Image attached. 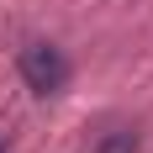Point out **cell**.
I'll return each instance as SVG.
<instances>
[{
  "instance_id": "cell-1",
  "label": "cell",
  "mask_w": 153,
  "mask_h": 153,
  "mask_svg": "<svg viewBox=\"0 0 153 153\" xmlns=\"http://www.w3.org/2000/svg\"><path fill=\"white\" fill-rule=\"evenodd\" d=\"M16 69H21V85L32 95H63V85H69V58L53 42H27L16 53Z\"/></svg>"
},
{
  "instance_id": "cell-2",
  "label": "cell",
  "mask_w": 153,
  "mask_h": 153,
  "mask_svg": "<svg viewBox=\"0 0 153 153\" xmlns=\"http://www.w3.org/2000/svg\"><path fill=\"white\" fill-rule=\"evenodd\" d=\"M143 143H137V132L132 127H116V132H106V137L95 143V153H137Z\"/></svg>"
},
{
  "instance_id": "cell-3",
  "label": "cell",
  "mask_w": 153,
  "mask_h": 153,
  "mask_svg": "<svg viewBox=\"0 0 153 153\" xmlns=\"http://www.w3.org/2000/svg\"><path fill=\"white\" fill-rule=\"evenodd\" d=\"M0 153H11V148H5V143H0Z\"/></svg>"
}]
</instances>
